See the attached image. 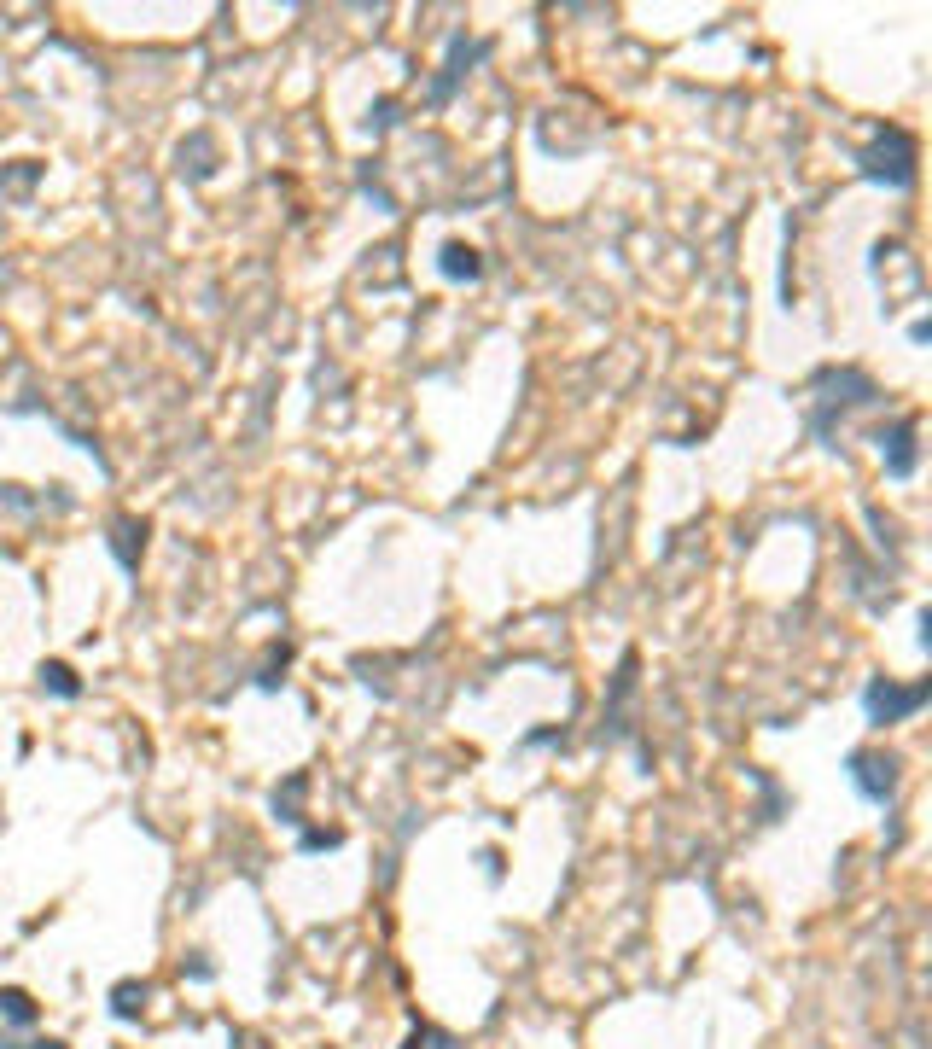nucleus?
Here are the masks:
<instances>
[{"label": "nucleus", "mask_w": 932, "mask_h": 1049, "mask_svg": "<svg viewBox=\"0 0 932 1049\" xmlns=\"http://www.w3.org/2000/svg\"><path fill=\"white\" fill-rule=\"evenodd\" d=\"M851 781L868 805H886L898 793V758H874V752H851Z\"/></svg>", "instance_id": "obj_3"}, {"label": "nucleus", "mask_w": 932, "mask_h": 1049, "mask_svg": "<svg viewBox=\"0 0 932 1049\" xmlns=\"http://www.w3.org/2000/svg\"><path fill=\"white\" fill-rule=\"evenodd\" d=\"M41 694H59V700H76L82 682L70 677V665H41Z\"/></svg>", "instance_id": "obj_6"}, {"label": "nucleus", "mask_w": 932, "mask_h": 1049, "mask_svg": "<svg viewBox=\"0 0 932 1049\" xmlns=\"http://www.w3.org/2000/svg\"><path fill=\"white\" fill-rule=\"evenodd\" d=\"M35 1049H65V1044H35Z\"/></svg>", "instance_id": "obj_9"}, {"label": "nucleus", "mask_w": 932, "mask_h": 1049, "mask_svg": "<svg viewBox=\"0 0 932 1049\" xmlns=\"http://www.w3.org/2000/svg\"><path fill=\"white\" fill-rule=\"evenodd\" d=\"M437 269L449 274V280H478V251H466V245H443V263Z\"/></svg>", "instance_id": "obj_5"}, {"label": "nucleus", "mask_w": 932, "mask_h": 1049, "mask_svg": "<svg viewBox=\"0 0 932 1049\" xmlns=\"http://www.w3.org/2000/svg\"><path fill=\"white\" fill-rule=\"evenodd\" d=\"M874 443H880V461H886V473L892 478L915 473V426H909V420H898L892 432H880Z\"/></svg>", "instance_id": "obj_4"}, {"label": "nucleus", "mask_w": 932, "mask_h": 1049, "mask_svg": "<svg viewBox=\"0 0 932 1049\" xmlns=\"http://www.w3.org/2000/svg\"><path fill=\"white\" fill-rule=\"evenodd\" d=\"M0 1015L18 1020V1026H30V1020H35V1003L24 997V991H0Z\"/></svg>", "instance_id": "obj_7"}, {"label": "nucleus", "mask_w": 932, "mask_h": 1049, "mask_svg": "<svg viewBox=\"0 0 932 1049\" xmlns=\"http://www.w3.org/2000/svg\"><path fill=\"white\" fill-rule=\"evenodd\" d=\"M927 682H915V688H898L892 677H868V688H863V711H868V723H903V717H915V711L927 706Z\"/></svg>", "instance_id": "obj_2"}, {"label": "nucleus", "mask_w": 932, "mask_h": 1049, "mask_svg": "<svg viewBox=\"0 0 932 1049\" xmlns=\"http://www.w3.org/2000/svg\"><path fill=\"white\" fill-rule=\"evenodd\" d=\"M134 997H146V991H140V985H117V991H111V1009L129 1020L134 1015Z\"/></svg>", "instance_id": "obj_8"}, {"label": "nucleus", "mask_w": 932, "mask_h": 1049, "mask_svg": "<svg viewBox=\"0 0 932 1049\" xmlns=\"http://www.w3.org/2000/svg\"><path fill=\"white\" fill-rule=\"evenodd\" d=\"M857 170L863 181H886V187H909L915 181V140L903 129H880L868 152H857Z\"/></svg>", "instance_id": "obj_1"}]
</instances>
